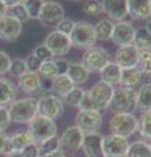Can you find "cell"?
<instances>
[{"instance_id": "46", "label": "cell", "mask_w": 151, "mask_h": 157, "mask_svg": "<svg viewBox=\"0 0 151 157\" xmlns=\"http://www.w3.org/2000/svg\"><path fill=\"white\" fill-rule=\"evenodd\" d=\"M21 152H22V153L25 155L26 157H38V156H41L40 147H38V144L34 143V141H33V143H30L29 145H26Z\"/></svg>"}, {"instance_id": "48", "label": "cell", "mask_w": 151, "mask_h": 157, "mask_svg": "<svg viewBox=\"0 0 151 157\" xmlns=\"http://www.w3.org/2000/svg\"><path fill=\"white\" fill-rule=\"evenodd\" d=\"M42 157H66V155H65V151H62V149L59 148V149H57V151H54V152H51V153L43 155Z\"/></svg>"}, {"instance_id": "22", "label": "cell", "mask_w": 151, "mask_h": 157, "mask_svg": "<svg viewBox=\"0 0 151 157\" xmlns=\"http://www.w3.org/2000/svg\"><path fill=\"white\" fill-rule=\"evenodd\" d=\"M141 81H142V72L139 71L138 67L122 68L121 70V77L118 82L121 86L134 89V88L141 85Z\"/></svg>"}, {"instance_id": "32", "label": "cell", "mask_w": 151, "mask_h": 157, "mask_svg": "<svg viewBox=\"0 0 151 157\" xmlns=\"http://www.w3.org/2000/svg\"><path fill=\"white\" fill-rule=\"evenodd\" d=\"M84 93H85V90L83 89V88L74 86L65 97L62 98V101H65V104L71 106V107H79L83 97H84Z\"/></svg>"}, {"instance_id": "20", "label": "cell", "mask_w": 151, "mask_h": 157, "mask_svg": "<svg viewBox=\"0 0 151 157\" xmlns=\"http://www.w3.org/2000/svg\"><path fill=\"white\" fill-rule=\"evenodd\" d=\"M17 89L12 80L0 76V106L11 105L17 97Z\"/></svg>"}, {"instance_id": "29", "label": "cell", "mask_w": 151, "mask_h": 157, "mask_svg": "<svg viewBox=\"0 0 151 157\" xmlns=\"http://www.w3.org/2000/svg\"><path fill=\"white\" fill-rule=\"evenodd\" d=\"M133 45L138 48V51H141V50H151V34L146 30L145 28L135 29Z\"/></svg>"}, {"instance_id": "7", "label": "cell", "mask_w": 151, "mask_h": 157, "mask_svg": "<svg viewBox=\"0 0 151 157\" xmlns=\"http://www.w3.org/2000/svg\"><path fill=\"white\" fill-rule=\"evenodd\" d=\"M109 107L113 113H131L137 109V92L121 86L114 89Z\"/></svg>"}, {"instance_id": "55", "label": "cell", "mask_w": 151, "mask_h": 157, "mask_svg": "<svg viewBox=\"0 0 151 157\" xmlns=\"http://www.w3.org/2000/svg\"><path fill=\"white\" fill-rule=\"evenodd\" d=\"M150 6H151V0H150Z\"/></svg>"}, {"instance_id": "25", "label": "cell", "mask_w": 151, "mask_h": 157, "mask_svg": "<svg viewBox=\"0 0 151 157\" xmlns=\"http://www.w3.org/2000/svg\"><path fill=\"white\" fill-rule=\"evenodd\" d=\"M74 86L75 84L72 82V80L69 77L67 73L66 75H58L55 78L51 80V90L61 98L65 97Z\"/></svg>"}, {"instance_id": "40", "label": "cell", "mask_w": 151, "mask_h": 157, "mask_svg": "<svg viewBox=\"0 0 151 157\" xmlns=\"http://www.w3.org/2000/svg\"><path fill=\"white\" fill-rule=\"evenodd\" d=\"M12 152H13V149L11 145L9 136L4 131H0V155L7 156L9 153H12Z\"/></svg>"}, {"instance_id": "12", "label": "cell", "mask_w": 151, "mask_h": 157, "mask_svg": "<svg viewBox=\"0 0 151 157\" xmlns=\"http://www.w3.org/2000/svg\"><path fill=\"white\" fill-rule=\"evenodd\" d=\"M128 137L120 135H106L103 136V149L106 157H126L129 148Z\"/></svg>"}, {"instance_id": "41", "label": "cell", "mask_w": 151, "mask_h": 157, "mask_svg": "<svg viewBox=\"0 0 151 157\" xmlns=\"http://www.w3.org/2000/svg\"><path fill=\"white\" fill-rule=\"evenodd\" d=\"M33 55L37 56L38 59H40L41 62H46V60H51V58H53V54L50 52V50L43 45H40V46H37L34 50H33Z\"/></svg>"}, {"instance_id": "15", "label": "cell", "mask_w": 151, "mask_h": 157, "mask_svg": "<svg viewBox=\"0 0 151 157\" xmlns=\"http://www.w3.org/2000/svg\"><path fill=\"white\" fill-rule=\"evenodd\" d=\"M22 32V24L14 17L6 14L0 18V39L4 42H13L20 37Z\"/></svg>"}, {"instance_id": "9", "label": "cell", "mask_w": 151, "mask_h": 157, "mask_svg": "<svg viewBox=\"0 0 151 157\" xmlns=\"http://www.w3.org/2000/svg\"><path fill=\"white\" fill-rule=\"evenodd\" d=\"M63 18H65V9L62 4L54 0H49V2H43L37 20L45 28H57Z\"/></svg>"}, {"instance_id": "23", "label": "cell", "mask_w": 151, "mask_h": 157, "mask_svg": "<svg viewBox=\"0 0 151 157\" xmlns=\"http://www.w3.org/2000/svg\"><path fill=\"white\" fill-rule=\"evenodd\" d=\"M121 68L116 62H109L103 70L100 71V81L106 82L109 85H116L120 82Z\"/></svg>"}, {"instance_id": "13", "label": "cell", "mask_w": 151, "mask_h": 157, "mask_svg": "<svg viewBox=\"0 0 151 157\" xmlns=\"http://www.w3.org/2000/svg\"><path fill=\"white\" fill-rule=\"evenodd\" d=\"M84 135L85 134L76 124L67 127L59 137L62 151H70V152L79 151L81 148L83 140H84Z\"/></svg>"}, {"instance_id": "1", "label": "cell", "mask_w": 151, "mask_h": 157, "mask_svg": "<svg viewBox=\"0 0 151 157\" xmlns=\"http://www.w3.org/2000/svg\"><path fill=\"white\" fill-rule=\"evenodd\" d=\"M114 93L113 85L99 81L84 93V97L79 105L80 110H106L110 105Z\"/></svg>"}, {"instance_id": "35", "label": "cell", "mask_w": 151, "mask_h": 157, "mask_svg": "<svg viewBox=\"0 0 151 157\" xmlns=\"http://www.w3.org/2000/svg\"><path fill=\"white\" fill-rule=\"evenodd\" d=\"M8 13H9V16L14 17L17 21H20L21 24H25V22H28L29 20H30V17H29V14H28L26 9H25V7H24L22 3H18V4H16V6L9 7L8 8Z\"/></svg>"}, {"instance_id": "28", "label": "cell", "mask_w": 151, "mask_h": 157, "mask_svg": "<svg viewBox=\"0 0 151 157\" xmlns=\"http://www.w3.org/2000/svg\"><path fill=\"white\" fill-rule=\"evenodd\" d=\"M9 140H11V145L13 151H22L26 145H29L30 143H33V137L29 134L26 130H21L18 132H14L13 135L9 136Z\"/></svg>"}, {"instance_id": "53", "label": "cell", "mask_w": 151, "mask_h": 157, "mask_svg": "<svg viewBox=\"0 0 151 157\" xmlns=\"http://www.w3.org/2000/svg\"><path fill=\"white\" fill-rule=\"evenodd\" d=\"M71 2H81V0H71Z\"/></svg>"}, {"instance_id": "17", "label": "cell", "mask_w": 151, "mask_h": 157, "mask_svg": "<svg viewBox=\"0 0 151 157\" xmlns=\"http://www.w3.org/2000/svg\"><path fill=\"white\" fill-rule=\"evenodd\" d=\"M17 88L29 96L40 94L43 89L42 78L40 75H38V72L26 71L22 76H20L17 78Z\"/></svg>"}, {"instance_id": "54", "label": "cell", "mask_w": 151, "mask_h": 157, "mask_svg": "<svg viewBox=\"0 0 151 157\" xmlns=\"http://www.w3.org/2000/svg\"><path fill=\"white\" fill-rule=\"evenodd\" d=\"M149 145H150V148H151V143H150V144H149Z\"/></svg>"}, {"instance_id": "38", "label": "cell", "mask_w": 151, "mask_h": 157, "mask_svg": "<svg viewBox=\"0 0 151 157\" xmlns=\"http://www.w3.org/2000/svg\"><path fill=\"white\" fill-rule=\"evenodd\" d=\"M21 3L24 4V7H25L29 17L38 18L41 8H42V4H43V0H22Z\"/></svg>"}, {"instance_id": "16", "label": "cell", "mask_w": 151, "mask_h": 157, "mask_svg": "<svg viewBox=\"0 0 151 157\" xmlns=\"http://www.w3.org/2000/svg\"><path fill=\"white\" fill-rule=\"evenodd\" d=\"M103 12L112 21H124L126 16H129L128 0H103Z\"/></svg>"}, {"instance_id": "31", "label": "cell", "mask_w": 151, "mask_h": 157, "mask_svg": "<svg viewBox=\"0 0 151 157\" xmlns=\"http://www.w3.org/2000/svg\"><path fill=\"white\" fill-rule=\"evenodd\" d=\"M138 132L143 139L151 140V110L142 111L138 119Z\"/></svg>"}, {"instance_id": "4", "label": "cell", "mask_w": 151, "mask_h": 157, "mask_svg": "<svg viewBox=\"0 0 151 157\" xmlns=\"http://www.w3.org/2000/svg\"><path fill=\"white\" fill-rule=\"evenodd\" d=\"M57 131L58 127L55 121L38 114L28 123V132L32 135L34 143L37 144L42 143L43 140H46L51 136H55Z\"/></svg>"}, {"instance_id": "24", "label": "cell", "mask_w": 151, "mask_h": 157, "mask_svg": "<svg viewBox=\"0 0 151 157\" xmlns=\"http://www.w3.org/2000/svg\"><path fill=\"white\" fill-rule=\"evenodd\" d=\"M67 75L72 80V82L76 85H81L88 80L89 71L81 64V62H70V67L67 71Z\"/></svg>"}, {"instance_id": "27", "label": "cell", "mask_w": 151, "mask_h": 157, "mask_svg": "<svg viewBox=\"0 0 151 157\" xmlns=\"http://www.w3.org/2000/svg\"><path fill=\"white\" fill-rule=\"evenodd\" d=\"M95 26L96 38L100 41H109L112 38V33H113L114 22L109 18H101Z\"/></svg>"}, {"instance_id": "42", "label": "cell", "mask_w": 151, "mask_h": 157, "mask_svg": "<svg viewBox=\"0 0 151 157\" xmlns=\"http://www.w3.org/2000/svg\"><path fill=\"white\" fill-rule=\"evenodd\" d=\"M11 123L8 106H0V131H6Z\"/></svg>"}, {"instance_id": "11", "label": "cell", "mask_w": 151, "mask_h": 157, "mask_svg": "<svg viewBox=\"0 0 151 157\" xmlns=\"http://www.w3.org/2000/svg\"><path fill=\"white\" fill-rule=\"evenodd\" d=\"M43 45L50 50L53 56H65L70 52L72 47L70 37L58 30H54L50 34H47Z\"/></svg>"}, {"instance_id": "49", "label": "cell", "mask_w": 151, "mask_h": 157, "mask_svg": "<svg viewBox=\"0 0 151 157\" xmlns=\"http://www.w3.org/2000/svg\"><path fill=\"white\" fill-rule=\"evenodd\" d=\"M6 14H8V7L6 6V3L3 0H0V18L4 17Z\"/></svg>"}, {"instance_id": "56", "label": "cell", "mask_w": 151, "mask_h": 157, "mask_svg": "<svg viewBox=\"0 0 151 157\" xmlns=\"http://www.w3.org/2000/svg\"><path fill=\"white\" fill-rule=\"evenodd\" d=\"M38 157H42V156H38Z\"/></svg>"}, {"instance_id": "36", "label": "cell", "mask_w": 151, "mask_h": 157, "mask_svg": "<svg viewBox=\"0 0 151 157\" xmlns=\"http://www.w3.org/2000/svg\"><path fill=\"white\" fill-rule=\"evenodd\" d=\"M26 71H28V68H26L25 59L16 58V59H13V60H11V66H9V70H8V72L11 73V76L18 78Z\"/></svg>"}, {"instance_id": "43", "label": "cell", "mask_w": 151, "mask_h": 157, "mask_svg": "<svg viewBox=\"0 0 151 157\" xmlns=\"http://www.w3.org/2000/svg\"><path fill=\"white\" fill-rule=\"evenodd\" d=\"M74 24H75V21H72L70 18H63L57 25V30L66 34V36H70V33L72 32V29H74Z\"/></svg>"}, {"instance_id": "47", "label": "cell", "mask_w": 151, "mask_h": 157, "mask_svg": "<svg viewBox=\"0 0 151 157\" xmlns=\"http://www.w3.org/2000/svg\"><path fill=\"white\" fill-rule=\"evenodd\" d=\"M55 62V66H57V70H58V75H66L67 71H69V67H70V62L66 60V59H57Z\"/></svg>"}, {"instance_id": "37", "label": "cell", "mask_w": 151, "mask_h": 157, "mask_svg": "<svg viewBox=\"0 0 151 157\" xmlns=\"http://www.w3.org/2000/svg\"><path fill=\"white\" fill-rule=\"evenodd\" d=\"M40 147V152L42 155H46V153H51V152H54L57 149L61 148V143H59V137L57 135L55 136H51L49 137V139L43 140L42 143L38 144Z\"/></svg>"}, {"instance_id": "39", "label": "cell", "mask_w": 151, "mask_h": 157, "mask_svg": "<svg viewBox=\"0 0 151 157\" xmlns=\"http://www.w3.org/2000/svg\"><path fill=\"white\" fill-rule=\"evenodd\" d=\"M83 11L87 16L96 17L103 12V4H101L100 0H87L84 7H83Z\"/></svg>"}, {"instance_id": "52", "label": "cell", "mask_w": 151, "mask_h": 157, "mask_svg": "<svg viewBox=\"0 0 151 157\" xmlns=\"http://www.w3.org/2000/svg\"><path fill=\"white\" fill-rule=\"evenodd\" d=\"M145 29L147 30L150 34H151V17H149L146 20V25H145Z\"/></svg>"}, {"instance_id": "34", "label": "cell", "mask_w": 151, "mask_h": 157, "mask_svg": "<svg viewBox=\"0 0 151 157\" xmlns=\"http://www.w3.org/2000/svg\"><path fill=\"white\" fill-rule=\"evenodd\" d=\"M38 75H40L42 78H46V80H53L58 76V70L55 66V62L53 60H46L43 62L40 70H38Z\"/></svg>"}, {"instance_id": "30", "label": "cell", "mask_w": 151, "mask_h": 157, "mask_svg": "<svg viewBox=\"0 0 151 157\" xmlns=\"http://www.w3.org/2000/svg\"><path fill=\"white\" fill-rule=\"evenodd\" d=\"M126 157H151V148L146 141L137 140L129 144Z\"/></svg>"}, {"instance_id": "19", "label": "cell", "mask_w": 151, "mask_h": 157, "mask_svg": "<svg viewBox=\"0 0 151 157\" xmlns=\"http://www.w3.org/2000/svg\"><path fill=\"white\" fill-rule=\"evenodd\" d=\"M81 148L87 157H106L103 149V135L99 132L85 134Z\"/></svg>"}, {"instance_id": "21", "label": "cell", "mask_w": 151, "mask_h": 157, "mask_svg": "<svg viewBox=\"0 0 151 157\" xmlns=\"http://www.w3.org/2000/svg\"><path fill=\"white\" fill-rule=\"evenodd\" d=\"M129 14L134 20H147L151 17L150 0H128Z\"/></svg>"}, {"instance_id": "26", "label": "cell", "mask_w": 151, "mask_h": 157, "mask_svg": "<svg viewBox=\"0 0 151 157\" xmlns=\"http://www.w3.org/2000/svg\"><path fill=\"white\" fill-rule=\"evenodd\" d=\"M137 109L141 111L151 110V82L142 84L137 92Z\"/></svg>"}, {"instance_id": "18", "label": "cell", "mask_w": 151, "mask_h": 157, "mask_svg": "<svg viewBox=\"0 0 151 157\" xmlns=\"http://www.w3.org/2000/svg\"><path fill=\"white\" fill-rule=\"evenodd\" d=\"M138 48L134 45L121 46L114 54V60L121 68L138 67Z\"/></svg>"}, {"instance_id": "5", "label": "cell", "mask_w": 151, "mask_h": 157, "mask_svg": "<svg viewBox=\"0 0 151 157\" xmlns=\"http://www.w3.org/2000/svg\"><path fill=\"white\" fill-rule=\"evenodd\" d=\"M71 45L77 48H89L95 46L97 41L95 26L88 21H76L74 24V29L70 33Z\"/></svg>"}, {"instance_id": "51", "label": "cell", "mask_w": 151, "mask_h": 157, "mask_svg": "<svg viewBox=\"0 0 151 157\" xmlns=\"http://www.w3.org/2000/svg\"><path fill=\"white\" fill-rule=\"evenodd\" d=\"M7 157H26L25 155L22 153L21 151H13L12 153H9V155H7Z\"/></svg>"}, {"instance_id": "14", "label": "cell", "mask_w": 151, "mask_h": 157, "mask_svg": "<svg viewBox=\"0 0 151 157\" xmlns=\"http://www.w3.org/2000/svg\"><path fill=\"white\" fill-rule=\"evenodd\" d=\"M134 34H135V29L130 22L118 21V22H114L113 33H112L110 39L118 47L128 46V45H133Z\"/></svg>"}, {"instance_id": "33", "label": "cell", "mask_w": 151, "mask_h": 157, "mask_svg": "<svg viewBox=\"0 0 151 157\" xmlns=\"http://www.w3.org/2000/svg\"><path fill=\"white\" fill-rule=\"evenodd\" d=\"M138 68L142 75L151 77V50H141L138 52Z\"/></svg>"}, {"instance_id": "57", "label": "cell", "mask_w": 151, "mask_h": 157, "mask_svg": "<svg viewBox=\"0 0 151 157\" xmlns=\"http://www.w3.org/2000/svg\"><path fill=\"white\" fill-rule=\"evenodd\" d=\"M72 157H74V156H72Z\"/></svg>"}, {"instance_id": "6", "label": "cell", "mask_w": 151, "mask_h": 157, "mask_svg": "<svg viewBox=\"0 0 151 157\" xmlns=\"http://www.w3.org/2000/svg\"><path fill=\"white\" fill-rule=\"evenodd\" d=\"M112 134L129 137L138 131V118L131 113H114L109 121Z\"/></svg>"}, {"instance_id": "2", "label": "cell", "mask_w": 151, "mask_h": 157, "mask_svg": "<svg viewBox=\"0 0 151 157\" xmlns=\"http://www.w3.org/2000/svg\"><path fill=\"white\" fill-rule=\"evenodd\" d=\"M11 122L16 123H29L37 115V98L28 97L21 100H14L8 106Z\"/></svg>"}, {"instance_id": "8", "label": "cell", "mask_w": 151, "mask_h": 157, "mask_svg": "<svg viewBox=\"0 0 151 157\" xmlns=\"http://www.w3.org/2000/svg\"><path fill=\"white\" fill-rule=\"evenodd\" d=\"M110 62V54L104 47H95L92 46L87 48L83 54L81 64L91 72L100 73V71Z\"/></svg>"}, {"instance_id": "3", "label": "cell", "mask_w": 151, "mask_h": 157, "mask_svg": "<svg viewBox=\"0 0 151 157\" xmlns=\"http://www.w3.org/2000/svg\"><path fill=\"white\" fill-rule=\"evenodd\" d=\"M65 111V105L61 97H58L51 89L45 92L37 100V114L55 121L61 118Z\"/></svg>"}, {"instance_id": "50", "label": "cell", "mask_w": 151, "mask_h": 157, "mask_svg": "<svg viewBox=\"0 0 151 157\" xmlns=\"http://www.w3.org/2000/svg\"><path fill=\"white\" fill-rule=\"evenodd\" d=\"M4 3H6V6L9 8V7H12V6H16V4L18 3H21L22 0H3Z\"/></svg>"}, {"instance_id": "45", "label": "cell", "mask_w": 151, "mask_h": 157, "mask_svg": "<svg viewBox=\"0 0 151 157\" xmlns=\"http://www.w3.org/2000/svg\"><path fill=\"white\" fill-rule=\"evenodd\" d=\"M25 63H26L28 71H30V72H38V70H40V67H41V64H42L43 62H41L37 56H34L33 54H30V55H29L25 59Z\"/></svg>"}, {"instance_id": "10", "label": "cell", "mask_w": 151, "mask_h": 157, "mask_svg": "<svg viewBox=\"0 0 151 157\" xmlns=\"http://www.w3.org/2000/svg\"><path fill=\"white\" fill-rule=\"evenodd\" d=\"M76 126L84 134L97 132L103 124V115L97 110H79L75 118Z\"/></svg>"}, {"instance_id": "44", "label": "cell", "mask_w": 151, "mask_h": 157, "mask_svg": "<svg viewBox=\"0 0 151 157\" xmlns=\"http://www.w3.org/2000/svg\"><path fill=\"white\" fill-rule=\"evenodd\" d=\"M9 66H11V58L6 51L0 50V76H4L8 73Z\"/></svg>"}]
</instances>
